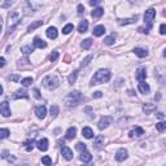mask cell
<instances>
[{
	"instance_id": "obj_11",
	"label": "cell",
	"mask_w": 166,
	"mask_h": 166,
	"mask_svg": "<svg viewBox=\"0 0 166 166\" xmlns=\"http://www.w3.org/2000/svg\"><path fill=\"white\" fill-rule=\"evenodd\" d=\"M35 114H36V117H38V118L43 119L44 117H46V114H47V109H46V106H44V105L36 106V108H35Z\"/></svg>"
},
{
	"instance_id": "obj_40",
	"label": "cell",
	"mask_w": 166,
	"mask_h": 166,
	"mask_svg": "<svg viewBox=\"0 0 166 166\" xmlns=\"http://www.w3.org/2000/svg\"><path fill=\"white\" fill-rule=\"evenodd\" d=\"M91 60H92V56H91V54H90V56H87V57H86V59L82 61V64H80V67H84V66H87V65H88V62H90Z\"/></svg>"
},
{
	"instance_id": "obj_42",
	"label": "cell",
	"mask_w": 166,
	"mask_h": 166,
	"mask_svg": "<svg viewBox=\"0 0 166 166\" xmlns=\"http://www.w3.org/2000/svg\"><path fill=\"white\" fill-rule=\"evenodd\" d=\"M77 149L79 150V152L86 150V144H84V143H78V144H77Z\"/></svg>"
},
{
	"instance_id": "obj_46",
	"label": "cell",
	"mask_w": 166,
	"mask_h": 166,
	"mask_svg": "<svg viewBox=\"0 0 166 166\" xmlns=\"http://www.w3.org/2000/svg\"><path fill=\"white\" fill-rule=\"evenodd\" d=\"M103 1V0H90V5H92V7H95V5H97V4H100V3Z\"/></svg>"
},
{
	"instance_id": "obj_18",
	"label": "cell",
	"mask_w": 166,
	"mask_h": 166,
	"mask_svg": "<svg viewBox=\"0 0 166 166\" xmlns=\"http://www.w3.org/2000/svg\"><path fill=\"white\" fill-rule=\"evenodd\" d=\"M36 145H38V148L40 150L46 152V150L48 149V140H47V139H40L38 143H36Z\"/></svg>"
},
{
	"instance_id": "obj_20",
	"label": "cell",
	"mask_w": 166,
	"mask_h": 166,
	"mask_svg": "<svg viewBox=\"0 0 166 166\" xmlns=\"http://www.w3.org/2000/svg\"><path fill=\"white\" fill-rule=\"evenodd\" d=\"M93 35L95 36H101V35H104V33H105V27H104L103 25H99V26H96L95 29H93Z\"/></svg>"
},
{
	"instance_id": "obj_49",
	"label": "cell",
	"mask_w": 166,
	"mask_h": 166,
	"mask_svg": "<svg viewBox=\"0 0 166 166\" xmlns=\"http://www.w3.org/2000/svg\"><path fill=\"white\" fill-rule=\"evenodd\" d=\"M78 13H79V14L84 13V7H83V5H78Z\"/></svg>"
},
{
	"instance_id": "obj_41",
	"label": "cell",
	"mask_w": 166,
	"mask_h": 166,
	"mask_svg": "<svg viewBox=\"0 0 166 166\" xmlns=\"http://www.w3.org/2000/svg\"><path fill=\"white\" fill-rule=\"evenodd\" d=\"M42 162H43L44 165H52V160L48 157V156H44V157L42 158Z\"/></svg>"
},
{
	"instance_id": "obj_50",
	"label": "cell",
	"mask_w": 166,
	"mask_h": 166,
	"mask_svg": "<svg viewBox=\"0 0 166 166\" xmlns=\"http://www.w3.org/2000/svg\"><path fill=\"white\" fill-rule=\"evenodd\" d=\"M5 62H7V61H5L4 57H0V67H4L5 66Z\"/></svg>"
},
{
	"instance_id": "obj_32",
	"label": "cell",
	"mask_w": 166,
	"mask_h": 166,
	"mask_svg": "<svg viewBox=\"0 0 166 166\" xmlns=\"http://www.w3.org/2000/svg\"><path fill=\"white\" fill-rule=\"evenodd\" d=\"M23 145H26V150H27V152H30V150H33L34 145H35V142H34L33 139H31V140H27V142L23 143Z\"/></svg>"
},
{
	"instance_id": "obj_23",
	"label": "cell",
	"mask_w": 166,
	"mask_h": 166,
	"mask_svg": "<svg viewBox=\"0 0 166 166\" xmlns=\"http://www.w3.org/2000/svg\"><path fill=\"white\" fill-rule=\"evenodd\" d=\"M134 52H135V54H136V56L142 57V59H144V57L148 56L147 49H144V48H139V47H136V48L134 49Z\"/></svg>"
},
{
	"instance_id": "obj_39",
	"label": "cell",
	"mask_w": 166,
	"mask_h": 166,
	"mask_svg": "<svg viewBox=\"0 0 166 166\" xmlns=\"http://www.w3.org/2000/svg\"><path fill=\"white\" fill-rule=\"evenodd\" d=\"M156 127H157V130L158 131H163V130L166 129V122H158L157 124H156Z\"/></svg>"
},
{
	"instance_id": "obj_54",
	"label": "cell",
	"mask_w": 166,
	"mask_h": 166,
	"mask_svg": "<svg viewBox=\"0 0 166 166\" xmlns=\"http://www.w3.org/2000/svg\"><path fill=\"white\" fill-rule=\"evenodd\" d=\"M1 95H3V87L0 86V96H1Z\"/></svg>"
},
{
	"instance_id": "obj_45",
	"label": "cell",
	"mask_w": 166,
	"mask_h": 166,
	"mask_svg": "<svg viewBox=\"0 0 166 166\" xmlns=\"http://www.w3.org/2000/svg\"><path fill=\"white\" fill-rule=\"evenodd\" d=\"M149 30H150L149 26H147V27H139V31H140V33H143V34H148V33H149Z\"/></svg>"
},
{
	"instance_id": "obj_3",
	"label": "cell",
	"mask_w": 166,
	"mask_h": 166,
	"mask_svg": "<svg viewBox=\"0 0 166 166\" xmlns=\"http://www.w3.org/2000/svg\"><path fill=\"white\" fill-rule=\"evenodd\" d=\"M8 33L7 35H9V34L13 33V30L16 29V26L20 23V13L18 12H10L9 14H8Z\"/></svg>"
},
{
	"instance_id": "obj_35",
	"label": "cell",
	"mask_w": 166,
	"mask_h": 166,
	"mask_svg": "<svg viewBox=\"0 0 166 166\" xmlns=\"http://www.w3.org/2000/svg\"><path fill=\"white\" fill-rule=\"evenodd\" d=\"M59 110H60V109H59V106H57V105H52L51 109H49V113H51L52 117H56L57 114H59Z\"/></svg>"
},
{
	"instance_id": "obj_2",
	"label": "cell",
	"mask_w": 166,
	"mask_h": 166,
	"mask_svg": "<svg viewBox=\"0 0 166 166\" xmlns=\"http://www.w3.org/2000/svg\"><path fill=\"white\" fill-rule=\"evenodd\" d=\"M83 100H84V96H83L79 91H73V92H70L69 95L65 97V103H66L69 106L77 105V104L82 103Z\"/></svg>"
},
{
	"instance_id": "obj_47",
	"label": "cell",
	"mask_w": 166,
	"mask_h": 166,
	"mask_svg": "<svg viewBox=\"0 0 166 166\" xmlns=\"http://www.w3.org/2000/svg\"><path fill=\"white\" fill-rule=\"evenodd\" d=\"M101 96H103V92H100V91H96V92L92 93V97H96V99L101 97Z\"/></svg>"
},
{
	"instance_id": "obj_15",
	"label": "cell",
	"mask_w": 166,
	"mask_h": 166,
	"mask_svg": "<svg viewBox=\"0 0 166 166\" xmlns=\"http://www.w3.org/2000/svg\"><path fill=\"white\" fill-rule=\"evenodd\" d=\"M137 90L140 91V92L142 93H145V95H147L148 92H149V84H148V83H145L144 80H142V82L139 83V86H137Z\"/></svg>"
},
{
	"instance_id": "obj_7",
	"label": "cell",
	"mask_w": 166,
	"mask_h": 166,
	"mask_svg": "<svg viewBox=\"0 0 166 166\" xmlns=\"http://www.w3.org/2000/svg\"><path fill=\"white\" fill-rule=\"evenodd\" d=\"M0 114L3 117H9L10 116V109H9V104L8 101H3L0 104Z\"/></svg>"
},
{
	"instance_id": "obj_30",
	"label": "cell",
	"mask_w": 166,
	"mask_h": 166,
	"mask_svg": "<svg viewBox=\"0 0 166 166\" xmlns=\"http://www.w3.org/2000/svg\"><path fill=\"white\" fill-rule=\"evenodd\" d=\"M21 52H22L25 56H29L31 52H34V47L33 46H23L22 48H21Z\"/></svg>"
},
{
	"instance_id": "obj_4",
	"label": "cell",
	"mask_w": 166,
	"mask_h": 166,
	"mask_svg": "<svg viewBox=\"0 0 166 166\" xmlns=\"http://www.w3.org/2000/svg\"><path fill=\"white\" fill-rule=\"evenodd\" d=\"M43 86L47 88V90H54L56 87H59V78L56 75H47V77L43 78L42 80Z\"/></svg>"
},
{
	"instance_id": "obj_17",
	"label": "cell",
	"mask_w": 166,
	"mask_h": 166,
	"mask_svg": "<svg viewBox=\"0 0 166 166\" xmlns=\"http://www.w3.org/2000/svg\"><path fill=\"white\" fill-rule=\"evenodd\" d=\"M156 108H157L156 104H150V103H147L143 105V110L145 112V114H149V113H152V112H154Z\"/></svg>"
},
{
	"instance_id": "obj_52",
	"label": "cell",
	"mask_w": 166,
	"mask_h": 166,
	"mask_svg": "<svg viewBox=\"0 0 166 166\" xmlns=\"http://www.w3.org/2000/svg\"><path fill=\"white\" fill-rule=\"evenodd\" d=\"M64 62H70V56H69V54H66V56H65Z\"/></svg>"
},
{
	"instance_id": "obj_43",
	"label": "cell",
	"mask_w": 166,
	"mask_h": 166,
	"mask_svg": "<svg viewBox=\"0 0 166 166\" xmlns=\"http://www.w3.org/2000/svg\"><path fill=\"white\" fill-rule=\"evenodd\" d=\"M9 79L12 80V82H18V80H20V75L13 74V75H10V77H9Z\"/></svg>"
},
{
	"instance_id": "obj_53",
	"label": "cell",
	"mask_w": 166,
	"mask_h": 166,
	"mask_svg": "<svg viewBox=\"0 0 166 166\" xmlns=\"http://www.w3.org/2000/svg\"><path fill=\"white\" fill-rule=\"evenodd\" d=\"M1 29H3V18L0 17V33H1Z\"/></svg>"
},
{
	"instance_id": "obj_25",
	"label": "cell",
	"mask_w": 166,
	"mask_h": 166,
	"mask_svg": "<svg viewBox=\"0 0 166 166\" xmlns=\"http://www.w3.org/2000/svg\"><path fill=\"white\" fill-rule=\"evenodd\" d=\"M87 29H88V21H86V20L80 21L79 26H78V31H79V33H86Z\"/></svg>"
},
{
	"instance_id": "obj_1",
	"label": "cell",
	"mask_w": 166,
	"mask_h": 166,
	"mask_svg": "<svg viewBox=\"0 0 166 166\" xmlns=\"http://www.w3.org/2000/svg\"><path fill=\"white\" fill-rule=\"evenodd\" d=\"M112 77V73L108 69H101L99 71L95 73V75L92 77L91 84H100V83H106Z\"/></svg>"
},
{
	"instance_id": "obj_36",
	"label": "cell",
	"mask_w": 166,
	"mask_h": 166,
	"mask_svg": "<svg viewBox=\"0 0 166 166\" xmlns=\"http://www.w3.org/2000/svg\"><path fill=\"white\" fill-rule=\"evenodd\" d=\"M33 78L31 77H27V78H23L22 80H21V83H22V86H25V87H27V86H30L31 83H33Z\"/></svg>"
},
{
	"instance_id": "obj_5",
	"label": "cell",
	"mask_w": 166,
	"mask_h": 166,
	"mask_svg": "<svg viewBox=\"0 0 166 166\" xmlns=\"http://www.w3.org/2000/svg\"><path fill=\"white\" fill-rule=\"evenodd\" d=\"M156 17V9H153V8H150V9L145 10L144 13V21L145 23H147L149 27H152V22H153V18Z\"/></svg>"
},
{
	"instance_id": "obj_28",
	"label": "cell",
	"mask_w": 166,
	"mask_h": 166,
	"mask_svg": "<svg viewBox=\"0 0 166 166\" xmlns=\"http://www.w3.org/2000/svg\"><path fill=\"white\" fill-rule=\"evenodd\" d=\"M103 14H104V9H103V8H96V9H93L92 13H91V16H92L93 18H99V17H101Z\"/></svg>"
},
{
	"instance_id": "obj_37",
	"label": "cell",
	"mask_w": 166,
	"mask_h": 166,
	"mask_svg": "<svg viewBox=\"0 0 166 166\" xmlns=\"http://www.w3.org/2000/svg\"><path fill=\"white\" fill-rule=\"evenodd\" d=\"M73 29H74L73 23H67V25L62 29V33H64V34H69V33H71V31H73Z\"/></svg>"
},
{
	"instance_id": "obj_13",
	"label": "cell",
	"mask_w": 166,
	"mask_h": 166,
	"mask_svg": "<svg viewBox=\"0 0 166 166\" xmlns=\"http://www.w3.org/2000/svg\"><path fill=\"white\" fill-rule=\"evenodd\" d=\"M47 36H48L49 39H56L57 35H59V31H57L56 27H53V26H51V27L47 29Z\"/></svg>"
},
{
	"instance_id": "obj_12",
	"label": "cell",
	"mask_w": 166,
	"mask_h": 166,
	"mask_svg": "<svg viewBox=\"0 0 166 166\" xmlns=\"http://www.w3.org/2000/svg\"><path fill=\"white\" fill-rule=\"evenodd\" d=\"M61 154H62V157H64L65 160H67V161L73 158V152H71V149H70V148H67V147H62Z\"/></svg>"
},
{
	"instance_id": "obj_44",
	"label": "cell",
	"mask_w": 166,
	"mask_h": 166,
	"mask_svg": "<svg viewBox=\"0 0 166 166\" xmlns=\"http://www.w3.org/2000/svg\"><path fill=\"white\" fill-rule=\"evenodd\" d=\"M160 34L161 35H165L166 34V25L165 23H162V25L160 26Z\"/></svg>"
},
{
	"instance_id": "obj_55",
	"label": "cell",
	"mask_w": 166,
	"mask_h": 166,
	"mask_svg": "<svg viewBox=\"0 0 166 166\" xmlns=\"http://www.w3.org/2000/svg\"><path fill=\"white\" fill-rule=\"evenodd\" d=\"M130 1H131V3H134V1H135V0H130Z\"/></svg>"
},
{
	"instance_id": "obj_26",
	"label": "cell",
	"mask_w": 166,
	"mask_h": 166,
	"mask_svg": "<svg viewBox=\"0 0 166 166\" xmlns=\"http://www.w3.org/2000/svg\"><path fill=\"white\" fill-rule=\"evenodd\" d=\"M82 134L84 137H87V139H91V137L93 136V131L91 127H84V129L82 130Z\"/></svg>"
},
{
	"instance_id": "obj_10",
	"label": "cell",
	"mask_w": 166,
	"mask_h": 166,
	"mask_svg": "<svg viewBox=\"0 0 166 166\" xmlns=\"http://www.w3.org/2000/svg\"><path fill=\"white\" fill-rule=\"evenodd\" d=\"M129 135H130V137H140V136H143V135H144V130L142 129V127H135L134 130H131V131L129 132Z\"/></svg>"
},
{
	"instance_id": "obj_24",
	"label": "cell",
	"mask_w": 166,
	"mask_h": 166,
	"mask_svg": "<svg viewBox=\"0 0 166 166\" xmlns=\"http://www.w3.org/2000/svg\"><path fill=\"white\" fill-rule=\"evenodd\" d=\"M136 20H137V16H134V17H131V18H124V20H118V23H119L121 26H123V25H129V23H134Z\"/></svg>"
},
{
	"instance_id": "obj_34",
	"label": "cell",
	"mask_w": 166,
	"mask_h": 166,
	"mask_svg": "<svg viewBox=\"0 0 166 166\" xmlns=\"http://www.w3.org/2000/svg\"><path fill=\"white\" fill-rule=\"evenodd\" d=\"M9 136V130L8 129H0V139H7Z\"/></svg>"
},
{
	"instance_id": "obj_22",
	"label": "cell",
	"mask_w": 166,
	"mask_h": 166,
	"mask_svg": "<svg viewBox=\"0 0 166 166\" xmlns=\"http://www.w3.org/2000/svg\"><path fill=\"white\" fill-rule=\"evenodd\" d=\"M12 97L13 99H21V97H22V99H29V95H27V92H26L25 90H18L17 92L12 96Z\"/></svg>"
},
{
	"instance_id": "obj_19",
	"label": "cell",
	"mask_w": 166,
	"mask_h": 166,
	"mask_svg": "<svg viewBox=\"0 0 166 166\" xmlns=\"http://www.w3.org/2000/svg\"><path fill=\"white\" fill-rule=\"evenodd\" d=\"M80 160L83 161V162H91V160H92V156H91L90 152H87V150H83V152H80Z\"/></svg>"
},
{
	"instance_id": "obj_31",
	"label": "cell",
	"mask_w": 166,
	"mask_h": 166,
	"mask_svg": "<svg viewBox=\"0 0 166 166\" xmlns=\"http://www.w3.org/2000/svg\"><path fill=\"white\" fill-rule=\"evenodd\" d=\"M91 46H92V39H90V38L84 39V40L82 42V44H80V47H82L83 49H88Z\"/></svg>"
},
{
	"instance_id": "obj_9",
	"label": "cell",
	"mask_w": 166,
	"mask_h": 166,
	"mask_svg": "<svg viewBox=\"0 0 166 166\" xmlns=\"http://www.w3.org/2000/svg\"><path fill=\"white\" fill-rule=\"evenodd\" d=\"M135 78H136L139 82L145 80V78H147V70H145L144 67H140V69H137L136 70V74H135Z\"/></svg>"
},
{
	"instance_id": "obj_21",
	"label": "cell",
	"mask_w": 166,
	"mask_h": 166,
	"mask_svg": "<svg viewBox=\"0 0 166 166\" xmlns=\"http://www.w3.org/2000/svg\"><path fill=\"white\" fill-rule=\"evenodd\" d=\"M75 135H77V129H75V127H70V129L66 131L65 137H66L67 140H71V139H74V137H75Z\"/></svg>"
},
{
	"instance_id": "obj_14",
	"label": "cell",
	"mask_w": 166,
	"mask_h": 166,
	"mask_svg": "<svg viewBox=\"0 0 166 166\" xmlns=\"http://www.w3.org/2000/svg\"><path fill=\"white\" fill-rule=\"evenodd\" d=\"M34 47H36V48H46L47 47V43L43 40V39H40L39 36H35L34 38Z\"/></svg>"
},
{
	"instance_id": "obj_29",
	"label": "cell",
	"mask_w": 166,
	"mask_h": 166,
	"mask_svg": "<svg viewBox=\"0 0 166 166\" xmlns=\"http://www.w3.org/2000/svg\"><path fill=\"white\" fill-rule=\"evenodd\" d=\"M77 78H78V70H74V71L67 77V80H69L70 84H74V83L77 82Z\"/></svg>"
},
{
	"instance_id": "obj_38",
	"label": "cell",
	"mask_w": 166,
	"mask_h": 166,
	"mask_svg": "<svg viewBox=\"0 0 166 166\" xmlns=\"http://www.w3.org/2000/svg\"><path fill=\"white\" fill-rule=\"evenodd\" d=\"M57 59H59V52L57 51H53L51 54H49V60H51L52 62H54Z\"/></svg>"
},
{
	"instance_id": "obj_48",
	"label": "cell",
	"mask_w": 166,
	"mask_h": 166,
	"mask_svg": "<svg viewBox=\"0 0 166 166\" xmlns=\"http://www.w3.org/2000/svg\"><path fill=\"white\" fill-rule=\"evenodd\" d=\"M33 92H34V96H35L36 99H40V92H39V90H38V88H34V91H33Z\"/></svg>"
},
{
	"instance_id": "obj_27",
	"label": "cell",
	"mask_w": 166,
	"mask_h": 166,
	"mask_svg": "<svg viewBox=\"0 0 166 166\" xmlns=\"http://www.w3.org/2000/svg\"><path fill=\"white\" fill-rule=\"evenodd\" d=\"M43 25V21H35V22L30 23V25L27 26V31H34L35 29H38L39 26Z\"/></svg>"
},
{
	"instance_id": "obj_6",
	"label": "cell",
	"mask_w": 166,
	"mask_h": 166,
	"mask_svg": "<svg viewBox=\"0 0 166 166\" xmlns=\"http://www.w3.org/2000/svg\"><path fill=\"white\" fill-rule=\"evenodd\" d=\"M113 121L112 119V117H109V116H105V117H103V118L99 121V123H97V126H99V129L100 130H104V129H106V127L110 124V122Z\"/></svg>"
},
{
	"instance_id": "obj_51",
	"label": "cell",
	"mask_w": 166,
	"mask_h": 166,
	"mask_svg": "<svg viewBox=\"0 0 166 166\" xmlns=\"http://www.w3.org/2000/svg\"><path fill=\"white\" fill-rule=\"evenodd\" d=\"M157 117H158L160 119H163V118H165V114L161 113V112H160V113H157Z\"/></svg>"
},
{
	"instance_id": "obj_16",
	"label": "cell",
	"mask_w": 166,
	"mask_h": 166,
	"mask_svg": "<svg viewBox=\"0 0 166 166\" xmlns=\"http://www.w3.org/2000/svg\"><path fill=\"white\" fill-rule=\"evenodd\" d=\"M93 145H95L96 149H101V147L104 145V136L97 135V136L95 137V140H93Z\"/></svg>"
},
{
	"instance_id": "obj_8",
	"label": "cell",
	"mask_w": 166,
	"mask_h": 166,
	"mask_svg": "<svg viewBox=\"0 0 166 166\" xmlns=\"http://www.w3.org/2000/svg\"><path fill=\"white\" fill-rule=\"evenodd\" d=\"M127 158V150L124 149V148H121V149L117 150L116 153V160L118 161V162H122V161H124Z\"/></svg>"
},
{
	"instance_id": "obj_33",
	"label": "cell",
	"mask_w": 166,
	"mask_h": 166,
	"mask_svg": "<svg viewBox=\"0 0 166 166\" xmlns=\"http://www.w3.org/2000/svg\"><path fill=\"white\" fill-rule=\"evenodd\" d=\"M114 42H116V36H114V34H112L110 36H108V38L104 39V43H105L106 46H112Z\"/></svg>"
}]
</instances>
